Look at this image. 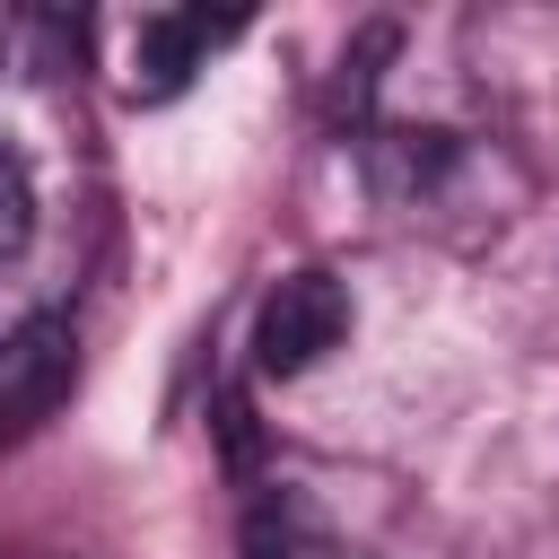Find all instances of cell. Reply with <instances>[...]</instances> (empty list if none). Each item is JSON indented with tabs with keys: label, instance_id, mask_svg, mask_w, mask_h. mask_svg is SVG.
Wrapping results in <instances>:
<instances>
[{
	"label": "cell",
	"instance_id": "1",
	"mask_svg": "<svg viewBox=\"0 0 559 559\" xmlns=\"http://www.w3.org/2000/svg\"><path fill=\"white\" fill-rule=\"evenodd\" d=\"M341 341H349V288H341L332 271H288V280L262 297V314H253V358H262V376H306V367H323Z\"/></svg>",
	"mask_w": 559,
	"mask_h": 559
},
{
	"label": "cell",
	"instance_id": "2",
	"mask_svg": "<svg viewBox=\"0 0 559 559\" xmlns=\"http://www.w3.org/2000/svg\"><path fill=\"white\" fill-rule=\"evenodd\" d=\"M79 376V341H70V314H26L9 341H0V428H35Z\"/></svg>",
	"mask_w": 559,
	"mask_h": 559
},
{
	"label": "cell",
	"instance_id": "3",
	"mask_svg": "<svg viewBox=\"0 0 559 559\" xmlns=\"http://www.w3.org/2000/svg\"><path fill=\"white\" fill-rule=\"evenodd\" d=\"M218 35H236V17H192V9L140 17V35H131V105H166V96L201 70V52H210Z\"/></svg>",
	"mask_w": 559,
	"mask_h": 559
},
{
	"label": "cell",
	"instance_id": "4",
	"mask_svg": "<svg viewBox=\"0 0 559 559\" xmlns=\"http://www.w3.org/2000/svg\"><path fill=\"white\" fill-rule=\"evenodd\" d=\"M245 559H341V542H332V524L306 507V498H262L253 515H245Z\"/></svg>",
	"mask_w": 559,
	"mask_h": 559
},
{
	"label": "cell",
	"instance_id": "5",
	"mask_svg": "<svg viewBox=\"0 0 559 559\" xmlns=\"http://www.w3.org/2000/svg\"><path fill=\"white\" fill-rule=\"evenodd\" d=\"M26 210H35L26 166H17V148H0V245H17V236H26Z\"/></svg>",
	"mask_w": 559,
	"mask_h": 559
}]
</instances>
